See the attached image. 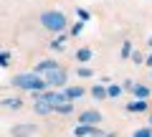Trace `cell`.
<instances>
[{
    "label": "cell",
    "instance_id": "6da1fadb",
    "mask_svg": "<svg viewBox=\"0 0 152 137\" xmlns=\"http://www.w3.org/2000/svg\"><path fill=\"white\" fill-rule=\"evenodd\" d=\"M43 21H46V23H51V26H56V28L61 26V18H56V15H48V18H43Z\"/></svg>",
    "mask_w": 152,
    "mask_h": 137
},
{
    "label": "cell",
    "instance_id": "7a4b0ae2",
    "mask_svg": "<svg viewBox=\"0 0 152 137\" xmlns=\"http://www.w3.org/2000/svg\"><path fill=\"white\" fill-rule=\"evenodd\" d=\"M18 84H28V86H38V81H36V79H31V76H28V79H18Z\"/></svg>",
    "mask_w": 152,
    "mask_h": 137
}]
</instances>
